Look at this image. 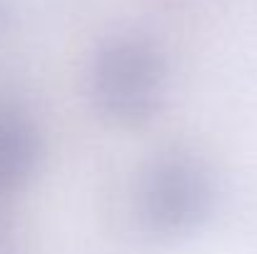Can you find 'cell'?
<instances>
[{
  "instance_id": "cell-1",
  "label": "cell",
  "mask_w": 257,
  "mask_h": 254,
  "mask_svg": "<svg viewBox=\"0 0 257 254\" xmlns=\"http://www.w3.org/2000/svg\"><path fill=\"white\" fill-rule=\"evenodd\" d=\"M168 95V60L155 40L138 33L107 38L90 63L95 110L122 127L153 120Z\"/></svg>"
},
{
  "instance_id": "cell-5",
  "label": "cell",
  "mask_w": 257,
  "mask_h": 254,
  "mask_svg": "<svg viewBox=\"0 0 257 254\" xmlns=\"http://www.w3.org/2000/svg\"><path fill=\"white\" fill-rule=\"evenodd\" d=\"M0 20H3V5H0Z\"/></svg>"
},
{
  "instance_id": "cell-4",
  "label": "cell",
  "mask_w": 257,
  "mask_h": 254,
  "mask_svg": "<svg viewBox=\"0 0 257 254\" xmlns=\"http://www.w3.org/2000/svg\"><path fill=\"white\" fill-rule=\"evenodd\" d=\"M10 249H13V232L0 217V254H10Z\"/></svg>"
},
{
  "instance_id": "cell-2",
  "label": "cell",
  "mask_w": 257,
  "mask_h": 254,
  "mask_svg": "<svg viewBox=\"0 0 257 254\" xmlns=\"http://www.w3.org/2000/svg\"><path fill=\"white\" fill-rule=\"evenodd\" d=\"M217 204V179L210 165L187 150L160 152L143 169L135 209L155 237L177 239L197 232Z\"/></svg>"
},
{
  "instance_id": "cell-3",
  "label": "cell",
  "mask_w": 257,
  "mask_h": 254,
  "mask_svg": "<svg viewBox=\"0 0 257 254\" xmlns=\"http://www.w3.org/2000/svg\"><path fill=\"white\" fill-rule=\"evenodd\" d=\"M43 162V135L35 120L13 105H0V194L25 187Z\"/></svg>"
}]
</instances>
